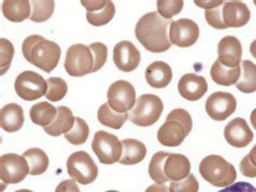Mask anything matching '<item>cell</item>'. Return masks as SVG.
<instances>
[{
  "label": "cell",
  "mask_w": 256,
  "mask_h": 192,
  "mask_svg": "<svg viewBox=\"0 0 256 192\" xmlns=\"http://www.w3.org/2000/svg\"><path fill=\"white\" fill-rule=\"evenodd\" d=\"M22 52L26 61L44 72L54 69L60 58V45L39 35L26 38L22 44Z\"/></svg>",
  "instance_id": "2"
},
{
  "label": "cell",
  "mask_w": 256,
  "mask_h": 192,
  "mask_svg": "<svg viewBox=\"0 0 256 192\" xmlns=\"http://www.w3.org/2000/svg\"><path fill=\"white\" fill-rule=\"evenodd\" d=\"M184 6V1L182 0H158L157 1V10L159 15L162 16L166 19H170L173 16H175L180 11L183 10Z\"/></svg>",
  "instance_id": "35"
},
{
  "label": "cell",
  "mask_w": 256,
  "mask_h": 192,
  "mask_svg": "<svg viewBox=\"0 0 256 192\" xmlns=\"http://www.w3.org/2000/svg\"><path fill=\"white\" fill-rule=\"evenodd\" d=\"M171 21L166 19L158 12H150L138 19L136 26V36L140 43L150 52L162 53L171 48L168 29Z\"/></svg>",
  "instance_id": "1"
},
{
  "label": "cell",
  "mask_w": 256,
  "mask_h": 192,
  "mask_svg": "<svg viewBox=\"0 0 256 192\" xmlns=\"http://www.w3.org/2000/svg\"><path fill=\"white\" fill-rule=\"evenodd\" d=\"M248 159H250L251 163L256 168V145L251 149L250 154H248Z\"/></svg>",
  "instance_id": "47"
},
{
  "label": "cell",
  "mask_w": 256,
  "mask_h": 192,
  "mask_svg": "<svg viewBox=\"0 0 256 192\" xmlns=\"http://www.w3.org/2000/svg\"><path fill=\"white\" fill-rule=\"evenodd\" d=\"M240 172L242 175L248 178H255L256 177V168L251 163L248 155H246L240 162Z\"/></svg>",
  "instance_id": "41"
},
{
  "label": "cell",
  "mask_w": 256,
  "mask_h": 192,
  "mask_svg": "<svg viewBox=\"0 0 256 192\" xmlns=\"http://www.w3.org/2000/svg\"><path fill=\"white\" fill-rule=\"evenodd\" d=\"M114 12H116L114 4L112 1L108 0V3L104 9L96 12H86V19L91 25L98 27V26L108 24L114 15Z\"/></svg>",
  "instance_id": "33"
},
{
  "label": "cell",
  "mask_w": 256,
  "mask_h": 192,
  "mask_svg": "<svg viewBox=\"0 0 256 192\" xmlns=\"http://www.w3.org/2000/svg\"><path fill=\"white\" fill-rule=\"evenodd\" d=\"M2 13L10 22L20 23L30 17V1L28 0H6L2 2Z\"/></svg>",
  "instance_id": "24"
},
{
  "label": "cell",
  "mask_w": 256,
  "mask_h": 192,
  "mask_svg": "<svg viewBox=\"0 0 256 192\" xmlns=\"http://www.w3.org/2000/svg\"><path fill=\"white\" fill-rule=\"evenodd\" d=\"M56 115L58 108H56L54 106L46 102H42L34 105L30 110V117L32 123L44 128L48 127V125H50L54 121Z\"/></svg>",
  "instance_id": "26"
},
{
  "label": "cell",
  "mask_w": 256,
  "mask_h": 192,
  "mask_svg": "<svg viewBox=\"0 0 256 192\" xmlns=\"http://www.w3.org/2000/svg\"><path fill=\"white\" fill-rule=\"evenodd\" d=\"M251 12L242 1H225L223 4V19L226 27L239 28L250 21Z\"/></svg>",
  "instance_id": "17"
},
{
  "label": "cell",
  "mask_w": 256,
  "mask_h": 192,
  "mask_svg": "<svg viewBox=\"0 0 256 192\" xmlns=\"http://www.w3.org/2000/svg\"><path fill=\"white\" fill-rule=\"evenodd\" d=\"M145 192H171L170 188L164 184H154L148 187Z\"/></svg>",
  "instance_id": "46"
},
{
  "label": "cell",
  "mask_w": 256,
  "mask_h": 192,
  "mask_svg": "<svg viewBox=\"0 0 256 192\" xmlns=\"http://www.w3.org/2000/svg\"><path fill=\"white\" fill-rule=\"evenodd\" d=\"M23 157L26 159L30 167V175L38 176L44 174L49 168V158L46 152L39 148L26 150Z\"/></svg>",
  "instance_id": "27"
},
{
  "label": "cell",
  "mask_w": 256,
  "mask_h": 192,
  "mask_svg": "<svg viewBox=\"0 0 256 192\" xmlns=\"http://www.w3.org/2000/svg\"><path fill=\"white\" fill-rule=\"evenodd\" d=\"M64 67L72 77H82L93 72L94 57L89 47L82 43L70 47L66 52Z\"/></svg>",
  "instance_id": "6"
},
{
  "label": "cell",
  "mask_w": 256,
  "mask_h": 192,
  "mask_svg": "<svg viewBox=\"0 0 256 192\" xmlns=\"http://www.w3.org/2000/svg\"><path fill=\"white\" fill-rule=\"evenodd\" d=\"M224 4V3H223ZM223 4L218 8L206 11V19L208 24L216 29H226V25L223 19Z\"/></svg>",
  "instance_id": "40"
},
{
  "label": "cell",
  "mask_w": 256,
  "mask_h": 192,
  "mask_svg": "<svg viewBox=\"0 0 256 192\" xmlns=\"http://www.w3.org/2000/svg\"><path fill=\"white\" fill-rule=\"evenodd\" d=\"M14 89L18 97L32 102L46 95L48 82L37 72L26 70L16 77Z\"/></svg>",
  "instance_id": "8"
},
{
  "label": "cell",
  "mask_w": 256,
  "mask_h": 192,
  "mask_svg": "<svg viewBox=\"0 0 256 192\" xmlns=\"http://www.w3.org/2000/svg\"><path fill=\"white\" fill-rule=\"evenodd\" d=\"M199 172L204 181L218 188L232 186L237 180L234 165L218 155L206 157L199 165Z\"/></svg>",
  "instance_id": "3"
},
{
  "label": "cell",
  "mask_w": 256,
  "mask_h": 192,
  "mask_svg": "<svg viewBox=\"0 0 256 192\" xmlns=\"http://www.w3.org/2000/svg\"><path fill=\"white\" fill-rule=\"evenodd\" d=\"M106 192H119V191H116V190H110V191H106Z\"/></svg>",
  "instance_id": "51"
},
{
  "label": "cell",
  "mask_w": 256,
  "mask_h": 192,
  "mask_svg": "<svg viewBox=\"0 0 256 192\" xmlns=\"http://www.w3.org/2000/svg\"><path fill=\"white\" fill-rule=\"evenodd\" d=\"M254 4H255V5H256V0H255V1H254Z\"/></svg>",
  "instance_id": "52"
},
{
  "label": "cell",
  "mask_w": 256,
  "mask_h": 192,
  "mask_svg": "<svg viewBox=\"0 0 256 192\" xmlns=\"http://www.w3.org/2000/svg\"><path fill=\"white\" fill-rule=\"evenodd\" d=\"M226 142L234 148H244L253 141V132L244 118H236L224 130Z\"/></svg>",
  "instance_id": "14"
},
{
  "label": "cell",
  "mask_w": 256,
  "mask_h": 192,
  "mask_svg": "<svg viewBox=\"0 0 256 192\" xmlns=\"http://www.w3.org/2000/svg\"><path fill=\"white\" fill-rule=\"evenodd\" d=\"M0 124L4 131L14 133L22 129L24 124V111L18 104H8L0 111Z\"/></svg>",
  "instance_id": "21"
},
{
  "label": "cell",
  "mask_w": 256,
  "mask_h": 192,
  "mask_svg": "<svg viewBox=\"0 0 256 192\" xmlns=\"http://www.w3.org/2000/svg\"><path fill=\"white\" fill-rule=\"evenodd\" d=\"M210 75L215 83L229 87V85H234L239 81L241 76V66L236 68H228L222 65L218 59L211 67Z\"/></svg>",
  "instance_id": "25"
},
{
  "label": "cell",
  "mask_w": 256,
  "mask_h": 192,
  "mask_svg": "<svg viewBox=\"0 0 256 192\" xmlns=\"http://www.w3.org/2000/svg\"><path fill=\"white\" fill-rule=\"evenodd\" d=\"M80 2L88 12H96L104 9L108 3V0H82Z\"/></svg>",
  "instance_id": "43"
},
{
  "label": "cell",
  "mask_w": 256,
  "mask_h": 192,
  "mask_svg": "<svg viewBox=\"0 0 256 192\" xmlns=\"http://www.w3.org/2000/svg\"><path fill=\"white\" fill-rule=\"evenodd\" d=\"M121 143H122V156L119 163L124 165H134L144 160L147 155V149L142 142L128 138Z\"/></svg>",
  "instance_id": "23"
},
{
  "label": "cell",
  "mask_w": 256,
  "mask_h": 192,
  "mask_svg": "<svg viewBox=\"0 0 256 192\" xmlns=\"http://www.w3.org/2000/svg\"><path fill=\"white\" fill-rule=\"evenodd\" d=\"M190 161L184 156L170 154L164 162V174L171 182H178L190 174Z\"/></svg>",
  "instance_id": "20"
},
{
  "label": "cell",
  "mask_w": 256,
  "mask_h": 192,
  "mask_svg": "<svg viewBox=\"0 0 256 192\" xmlns=\"http://www.w3.org/2000/svg\"><path fill=\"white\" fill-rule=\"evenodd\" d=\"M218 62L228 68L240 66L242 57V45L238 38L226 36L218 42Z\"/></svg>",
  "instance_id": "15"
},
{
  "label": "cell",
  "mask_w": 256,
  "mask_h": 192,
  "mask_svg": "<svg viewBox=\"0 0 256 192\" xmlns=\"http://www.w3.org/2000/svg\"><path fill=\"white\" fill-rule=\"evenodd\" d=\"M16 192H32V190H28V189H21V190H18Z\"/></svg>",
  "instance_id": "50"
},
{
  "label": "cell",
  "mask_w": 256,
  "mask_h": 192,
  "mask_svg": "<svg viewBox=\"0 0 256 192\" xmlns=\"http://www.w3.org/2000/svg\"><path fill=\"white\" fill-rule=\"evenodd\" d=\"M74 122H75V117H74L72 110L65 106H60V107H58L56 120L48 127L44 128V130L50 136L58 137L62 134L68 133L74 127Z\"/></svg>",
  "instance_id": "22"
},
{
  "label": "cell",
  "mask_w": 256,
  "mask_h": 192,
  "mask_svg": "<svg viewBox=\"0 0 256 192\" xmlns=\"http://www.w3.org/2000/svg\"><path fill=\"white\" fill-rule=\"evenodd\" d=\"M171 192H198L199 183L194 174H190L186 178L178 182H171Z\"/></svg>",
  "instance_id": "36"
},
{
  "label": "cell",
  "mask_w": 256,
  "mask_h": 192,
  "mask_svg": "<svg viewBox=\"0 0 256 192\" xmlns=\"http://www.w3.org/2000/svg\"><path fill=\"white\" fill-rule=\"evenodd\" d=\"M166 119H171V120H176L178 121L182 125H183L187 135L190 133L192 129V116L190 115V112L184 110V109H174L172 110L169 115L166 116Z\"/></svg>",
  "instance_id": "39"
},
{
  "label": "cell",
  "mask_w": 256,
  "mask_h": 192,
  "mask_svg": "<svg viewBox=\"0 0 256 192\" xmlns=\"http://www.w3.org/2000/svg\"><path fill=\"white\" fill-rule=\"evenodd\" d=\"M172 69L164 62H154L146 69L145 78L147 83L154 89L166 88L172 81Z\"/></svg>",
  "instance_id": "19"
},
{
  "label": "cell",
  "mask_w": 256,
  "mask_h": 192,
  "mask_svg": "<svg viewBox=\"0 0 256 192\" xmlns=\"http://www.w3.org/2000/svg\"><path fill=\"white\" fill-rule=\"evenodd\" d=\"M30 174V167L23 156L6 154L0 158V178L4 184H20Z\"/></svg>",
  "instance_id": "10"
},
{
  "label": "cell",
  "mask_w": 256,
  "mask_h": 192,
  "mask_svg": "<svg viewBox=\"0 0 256 192\" xmlns=\"http://www.w3.org/2000/svg\"><path fill=\"white\" fill-rule=\"evenodd\" d=\"M114 63L121 71L136 70L140 62V53L131 41L118 42L114 48Z\"/></svg>",
  "instance_id": "13"
},
{
  "label": "cell",
  "mask_w": 256,
  "mask_h": 192,
  "mask_svg": "<svg viewBox=\"0 0 256 192\" xmlns=\"http://www.w3.org/2000/svg\"><path fill=\"white\" fill-rule=\"evenodd\" d=\"M91 147L102 164L110 165L119 162L122 156V143L116 135L105 131L96 132Z\"/></svg>",
  "instance_id": "7"
},
{
  "label": "cell",
  "mask_w": 256,
  "mask_h": 192,
  "mask_svg": "<svg viewBox=\"0 0 256 192\" xmlns=\"http://www.w3.org/2000/svg\"><path fill=\"white\" fill-rule=\"evenodd\" d=\"M178 89L182 97L194 102L204 96L208 91V82L206 78L196 74H186L180 79Z\"/></svg>",
  "instance_id": "16"
},
{
  "label": "cell",
  "mask_w": 256,
  "mask_h": 192,
  "mask_svg": "<svg viewBox=\"0 0 256 192\" xmlns=\"http://www.w3.org/2000/svg\"><path fill=\"white\" fill-rule=\"evenodd\" d=\"M67 173L77 183L90 185L96 180L98 169L88 152L77 151L67 159Z\"/></svg>",
  "instance_id": "5"
},
{
  "label": "cell",
  "mask_w": 256,
  "mask_h": 192,
  "mask_svg": "<svg viewBox=\"0 0 256 192\" xmlns=\"http://www.w3.org/2000/svg\"><path fill=\"white\" fill-rule=\"evenodd\" d=\"M236 88L246 94L256 91V65L251 61L246 59L241 62V76L236 83Z\"/></svg>",
  "instance_id": "28"
},
{
  "label": "cell",
  "mask_w": 256,
  "mask_h": 192,
  "mask_svg": "<svg viewBox=\"0 0 256 192\" xmlns=\"http://www.w3.org/2000/svg\"><path fill=\"white\" fill-rule=\"evenodd\" d=\"M194 2L196 5L200 6V8H204L206 11H208L218 8L225 1H223V0H194Z\"/></svg>",
  "instance_id": "44"
},
{
  "label": "cell",
  "mask_w": 256,
  "mask_h": 192,
  "mask_svg": "<svg viewBox=\"0 0 256 192\" xmlns=\"http://www.w3.org/2000/svg\"><path fill=\"white\" fill-rule=\"evenodd\" d=\"M250 52L254 58H256V40H254L250 45Z\"/></svg>",
  "instance_id": "49"
},
{
  "label": "cell",
  "mask_w": 256,
  "mask_h": 192,
  "mask_svg": "<svg viewBox=\"0 0 256 192\" xmlns=\"http://www.w3.org/2000/svg\"><path fill=\"white\" fill-rule=\"evenodd\" d=\"M237 108V101L232 94L226 92H215L206 102V111L215 121H224Z\"/></svg>",
  "instance_id": "12"
},
{
  "label": "cell",
  "mask_w": 256,
  "mask_h": 192,
  "mask_svg": "<svg viewBox=\"0 0 256 192\" xmlns=\"http://www.w3.org/2000/svg\"><path fill=\"white\" fill-rule=\"evenodd\" d=\"M91 50L94 57V69L93 72L100 70L107 61V47L104 43L94 42L88 45Z\"/></svg>",
  "instance_id": "37"
},
{
  "label": "cell",
  "mask_w": 256,
  "mask_h": 192,
  "mask_svg": "<svg viewBox=\"0 0 256 192\" xmlns=\"http://www.w3.org/2000/svg\"><path fill=\"white\" fill-rule=\"evenodd\" d=\"M170 156V154L164 151H159L157 154H154L150 162V168H148V173L152 180L156 184H166L169 182L164 174V162L166 158Z\"/></svg>",
  "instance_id": "30"
},
{
  "label": "cell",
  "mask_w": 256,
  "mask_h": 192,
  "mask_svg": "<svg viewBox=\"0 0 256 192\" xmlns=\"http://www.w3.org/2000/svg\"><path fill=\"white\" fill-rule=\"evenodd\" d=\"M164 111L161 98L154 94L140 95L129 112V119L138 127H150L156 123Z\"/></svg>",
  "instance_id": "4"
},
{
  "label": "cell",
  "mask_w": 256,
  "mask_h": 192,
  "mask_svg": "<svg viewBox=\"0 0 256 192\" xmlns=\"http://www.w3.org/2000/svg\"><path fill=\"white\" fill-rule=\"evenodd\" d=\"M0 48H2V75L8 71L14 55V48L13 44L4 38L0 39Z\"/></svg>",
  "instance_id": "38"
},
{
  "label": "cell",
  "mask_w": 256,
  "mask_h": 192,
  "mask_svg": "<svg viewBox=\"0 0 256 192\" xmlns=\"http://www.w3.org/2000/svg\"><path fill=\"white\" fill-rule=\"evenodd\" d=\"M129 118V114H119V112L114 111L110 108L108 104H103L98 108V121L105 127H108L110 129L119 130L122 128V125Z\"/></svg>",
  "instance_id": "29"
},
{
  "label": "cell",
  "mask_w": 256,
  "mask_h": 192,
  "mask_svg": "<svg viewBox=\"0 0 256 192\" xmlns=\"http://www.w3.org/2000/svg\"><path fill=\"white\" fill-rule=\"evenodd\" d=\"M200 35L199 26L190 18H180L170 24L169 38L172 44L180 48L192 47L197 42Z\"/></svg>",
  "instance_id": "11"
},
{
  "label": "cell",
  "mask_w": 256,
  "mask_h": 192,
  "mask_svg": "<svg viewBox=\"0 0 256 192\" xmlns=\"http://www.w3.org/2000/svg\"><path fill=\"white\" fill-rule=\"evenodd\" d=\"M250 121H251V123L253 125V128L256 130V108L252 111L251 117H250Z\"/></svg>",
  "instance_id": "48"
},
{
  "label": "cell",
  "mask_w": 256,
  "mask_h": 192,
  "mask_svg": "<svg viewBox=\"0 0 256 192\" xmlns=\"http://www.w3.org/2000/svg\"><path fill=\"white\" fill-rule=\"evenodd\" d=\"M110 108L119 114H126L136 106V92L133 85L126 80L114 82L107 91Z\"/></svg>",
  "instance_id": "9"
},
{
  "label": "cell",
  "mask_w": 256,
  "mask_h": 192,
  "mask_svg": "<svg viewBox=\"0 0 256 192\" xmlns=\"http://www.w3.org/2000/svg\"><path fill=\"white\" fill-rule=\"evenodd\" d=\"M77 192H80V191H77Z\"/></svg>",
  "instance_id": "53"
},
{
  "label": "cell",
  "mask_w": 256,
  "mask_h": 192,
  "mask_svg": "<svg viewBox=\"0 0 256 192\" xmlns=\"http://www.w3.org/2000/svg\"><path fill=\"white\" fill-rule=\"evenodd\" d=\"M187 136L186 131L183 125L176 120H169L166 119V122L161 125L158 130V141L161 145L166 147H178L184 142Z\"/></svg>",
  "instance_id": "18"
},
{
  "label": "cell",
  "mask_w": 256,
  "mask_h": 192,
  "mask_svg": "<svg viewBox=\"0 0 256 192\" xmlns=\"http://www.w3.org/2000/svg\"><path fill=\"white\" fill-rule=\"evenodd\" d=\"M79 191L78 185L76 181L70 180V181H63L56 189V192H77Z\"/></svg>",
  "instance_id": "45"
},
{
  "label": "cell",
  "mask_w": 256,
  "mask_h": 192,
  "mask_svg": "<svg viewBox=\"0 0 256 192\" xmlns=\"http://www.w3.org/2000/svg\"><path fill=\"white\" fill-rule=\"evenodd\" d=\"M218 192H256V188L248 183L239 182L237 184H232V186L226 187Z\"/></svg>",
  "instance_id": "42"
},
{
  "label": "cell",
  "mask_w": 256,
  "mask_h": 192,
  "mask_svg": "<svg viewBox=\"0 0 256 192\" xmlns=\"http://www.w3.org/2000/svg\"><path fill=\"white\" fill-rule=\"evenodd\" d=\"M89 134H90L89 125H88V123L84 120V119L76 117L72 129L68 132V133L64 134V137L68 143L75 146H79V145L84 144L88 141Z\"/></svg>",
  "instance_id": "31"
},
{
  "label": "cell",
  "mask_w": 256,
  "mask_h": 192,
  "mask_svg": "<svg viewBox=\"0 0 256 192\" xmlns=\"http://www.w3.org/2000/svg\"><path fill=\"white\" fill-rule=\"evenodd\" d=\"M48 90H46V97L49 99L50 102H60L65 97L67 90V83L62 78L52 77L48 79Z\"/></svg>",
  "instance_id": "34"
},
{
  "label": "cell",
  "mask_w": 256,
  "mask_h": 192,
  "mask_svg": "<svg viewBox=\"0 0 256 192\" xmlns=\"http://www.w3.org/2000/svg\"><path fill=\"white\" fill-rule=\"evenodd\" d=\"M54 1L46 0V1H32V15L30 21L42 23L48 21L54 12Z\"/></svg>",
  "instance_id": "32"
}]
</instances>
